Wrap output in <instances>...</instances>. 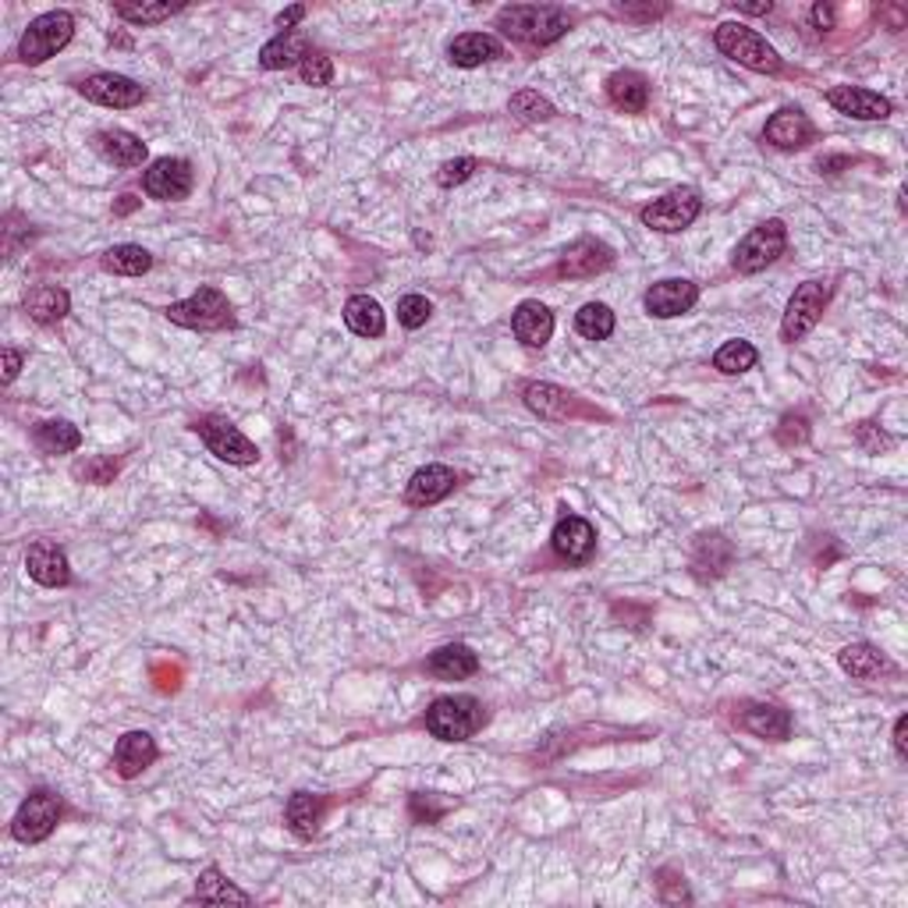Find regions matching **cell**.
<instances>
[{"mask_svg": "<svg viewBox=\"0 0 908 908\" xmlns=\"http://www.w3.org/2000/svg\"><path fill=\"white\" fill-rule=\"evenodd\" d=\"M497 29L525 46H550L571 29V14L550 4H507L497 11Z\"/></svg>", "mask_w": 908, "mask_h": 908, "instance_id": "6da1fadb", "label": "cell"}, {"mask_svg": "<svg viewBox=\"0 0 908 908\" xmlns=\"http://www.w3.org/2000/svg\"><path fill=\"white\" fill-rule=\"evenodd\" d=\"M713 43L724 57L739 61V65L748 72H759V75L780 72V54L756 33V29H748L742 22H721L713 29Z\"/></svg>", "mask_w": 908, "mask_h": 908, "instance_id": "7a4b0ae2", "label": "cell"}, {"mask_svg": "<svg viewBox=\"0 0 908 908\" xmlns=\"http://www.w3.org/2000/svg\"><path fill=\"white\" fill-rule=\"evenodd\" d=\"M164 316L171 324H178L185 330H225L234 324V309L228 295L214 288V284H203L199 292H193L182 302H171L164 309Z\"/></svg>", "mask_w": 908, "mask_h": 908, "instance_id": "3957f363", "label": "cell"}, {"mask_svg": "<svg viewBox=\"0 0 908 908\" xmlns=\"http://www.w3.org/2000/svg\"><path fill=\"white\" fill-rule=\"evenodd\" d=\"M483 703L472 696H444L426 710V731L440 742H466L483 728Z\"/></svg>", "mask_w": 908, "mask_h": 908, "instance_id": "277c9868", "label": "cell"}, {"mask_svg": "<svg viewBox=\"0 0 908 908\" xmlns=\"http://www.w3.org/2000/svg\"><path fill=\"white\" fill-rule=\"evenodd\" d=\"M75 36L72 11H43L40 19L29 22V29L19 40V61L22 65H43L57 51H65Z\"/></svg>", "mask_w": 908, "mask_h": 908, "instance_id": "5b68a950", "label": "cell"}, {"mask_svg": "<svg viewBox=\"0 0 908 908\" xmlns=\"http://www.w3.org/2000/svg\"><path fill=\"white\" fill-rule=\"evenodd\" d=\"M785 249H788L785 220L770 217V220H763V225H756L742 238L735 256H731V266H735L739 274H759V270L774 266L780 256H785Z\"/></svg>", "mask_w": 908, "mask_h": 908, "instance_id": "8992f818", "label": "cell"}, {"mask_svg": "<svg viewBox=\"0 0 908 908\" xmlns=\"http://www.w3.org/2000/svg\"><path fill=\"white\" fill-rule=\"evenodd\" d=\"M61 812H65V802H61L57 791H51V788L29 791V799L19 806V812H14V820H11V838L22 844L46 841L54 834Z\"/></svg>", "mask_w": 908, "mask_h": 908, "instance_id": "52a82bcc", "label": "cell"}, {"mask_svg": "<svg viewBox=\"0 0 908 908\" xmlns=\"http://www.w3.org/2000/svg\"><path fill=\"white\" fill-rule=\"evenodd\" d=\"M831 306V284L827 281H806L795 288V295L788 298L785 320H780V341L795 344L802 341L806 333L820 324V316Z\"/></svg>", "mask_w": 908, "mask_h": 908, "instance_id": "ba28073f", "label": "cell"}, {"mask_svg": "<svg viewBox=\"0 0 908 908\" xmlns=\"http://www.w3.org/2000/svg\"><path fill=\"white\" fill-rule=\"evenodd\" d=\"M699 214H703V196H699L692 185H681V188H671L667 196L653 199L639 217L649 231L678 234L685 228H692Z\"/></svg>", "mask_w": 908, "mask_h": 908, "instance_id": "9c48e42d", "label": "cell"}, {"mask_svg": "<svg viewBox=\"0 0 908 908\" xmlns=\"http://www.w3.org/2000/svg\"><path fill=\"white\" fill-rule=\"evenodd\" d=\"M193 429L203 437L206 448H210V455H217L220 461H228V466H256L260 461L256 444H252L242 429L225 416H199L193 423Z\"/></svg>", "mask_w": 908, "mask_h": 908, "instance_id": "30bf717a", "label": "cell"}, {"mask_svg": "<svg viewBox=\"0 0 908 908\" xmlns=\"http://www.w3.org/2000/svg\"><path fill=\"white\" fill-rule=\"evenodd\" d=\"M193 164L182 161V156H161V161H153L150 171L142 174V188H146V196L156 199V203H178L193 193Z\"/></svg>", "mask_w": 908, "mask_h": 908, "instance_id": "8fae6325", "label": "cell"}, {"mask_svg": "<svg viewBox=\"0 0 908 908\" xmlns=\"http://www.w3.org/2000/svg\"><path fill=\"white\" fill-rule=\"evenodd\" d=\"M78 92H83L89 103L114 107V110H129L146 100V89H142L135 78L118 75V72H97V75L83 78V83H78Z\"/></svg>", "mask_w": 908, "mask_h": 908, "instance_id": "7c38bea8", "label": "cell"}, {"mask_svg": "<svg viewBox=\"0 0 908 908\" xmlns=\"http://www.w3.org/2000/svg\"><path fill=\"white\" fill-rule=\"evenodd\" d=\"M614 266V249L608 242H600V238H576L565 252L561 260H557V277H568V281H582V277H597L603 270Z\"/></svg>", "mask_w": 908, "mask_h": 908, "instance_id": "4fadbf2b", "label": "cell"}, {"mask_svg": "<svg viewBox=\"0 0 908 908\" xmlns=\"http://www.w3.org/2000/svg\"><path fill=\"white\" fill-rule=\"evenodd\" d=\"M827 103H831L838 114L855 118V121H887L890 118V100L880 92L863 89V86H834L827 89Z\"/></svg>", "mask_w": 908, "mask_h": 908, "instance_id": "5bb4252c", "label": "cell"}, {"mask_svg": "<svg viewBox=\"0 0 908 908\" xmlns=\"http://www.w3.org/2000/svg\"><path fill=\"white\" fill-rule=\"evenodd\" d=\"M25 571L29 579L46 586V589H61L72 582V565L65 547H57L54 539H36L25 554Z\"/></svg>", "mask_w": 908, "mask_h": 908, "instance_id": "9a60e30c", "label": "cell"}, {"mask_svg": "<svg viewBox=\"0 0 908 908\" xmlns=\"http://www.w3.org/2000/svg\"><path fill=\"white\" fill-rule=\"evenodd\" d=\"M550 547H554L557 557H561V561L586 565L589 557H593V550H597V529L586 518H579V515H565L561 522L554 525Z\"/></svg>", "mask_w": 908, "mask_h": 908, "instance_id": "2e32d148", "label": "cell"}, {"mask_svg": "<svg viewBox=\"0 0 908 908\" xmlns=\"http://www.w3.org/2000/svg\"><path fill=\"white\" fill-rule=\"evenodd\" d=\"M696 302H699V288L689 277H667V281H657L646 292L643 306H646L649 316H657V320H671V316L689 313Z\"/></svg>", "mask_w": 908, "mask_h": 908, "instance_id": "e0dca14e", "label": "cell"}, {"mask_svg": "<svg viewBox=\"0 0 908 908\" xmlns=\"http://www.w3.org/2000/svg\"><path fill=\"white\" fill-rule=\"evenodd\" d=\"M763 139H767L774 150L791 153V150L809 146V142L817 139V129H812V121H809L806 110H799V107H780L777 114L767 121V129H763Z\"/></svg>", "mask_w": 908, "mask_h": 908, "instance_id": "ac0fdd59", "label": "cell"}, {"mask_svg": "<svg viewBox=\"0 0 908 908\" xmlns=\"http://www.w3.org/2000/svg\"><path fill=\"white\" fill-rule=\"evenodd\" d=\"M735 724L748 731V735L767 739V742H785L791 735V713L774 703H742V710L735 713Z\"/></svg>", "mask_w": 908, "mask_h": 908, "instance_id": "d6986e66", "label": "cell"}, {"mask_svg": "<svg viewBox=\"0 0 908 908\" xmlns=\"http://www.w3.org/2000/svg\"><path fill=\"white\" fill-rule=\"evenodd\" d=\"M458 486V472L448 466H426L408 480L405 486V504L408 507H434Z\"/></svg>", "mask_w": 908, "mask_h": 908, "instance_id": "ffe728a7", "label": "cell"}, {"mask_svg": "<svg viewBox=\"0 0 908 908\" xmlns=\"http://www.w3.org/2000/svg\"><path fill=\"white\" fill-rule=\"evenodd\" d=\"M156 756H161V748H156L150 731H124L114 745V770H118V777L132 780L146 767H153Z\"/></svg>", "mask_w": 908, "mask_h": 908, "instance_id": "44dd1931", "label": "cell"}, {"mask_svg": "<svg viewBox=\"0 0 908 908\" xmlns=\"http://www.w3.org/2000/svg\"><path fill=\"white\" fill-rule=\"evenodd\" d=\"M525 397V405H529L539 419H554V423H561V419H571V416H586V408L579 405V397L565 391V387H557V384H529L522 391Z\"/></svg>", "mask_w": 908, "mask_h": 908, "instance_id": "7402d4cb", "label": "cell"}, {"mask_svg": "<svg viewBox=\"0 0 908 908\" xmlns=\"http://www.w3.org/2000/svg\"><path fill=\"white\" fill-rule=\"evenodd\" d=\"M512 330L525 348H544L554 338V313L536 298L518 302V309L512 316Z\"/></svg>", "mask_w": 908, "mask_h": 908, "instance_id": "603a6c76", "label": "cell"}, {"mask_svg": "<svg viewBox=\"0 0 908 908\" xmlns=\"http://www.w3.org/2000/svg\"><path fill=\"white\" fill-rule=\"evenodd\" d=\"M735 561V547H731V539L721 536V533H703L696 536L692 544V571L699 579H716L724 576Z\"/></svg>", "mask_w": 908, "mask_h": 908, "instance_id": "cb8c5ba5", "label": "cell"}, {"mask_svg": "<svg viewBox=\"0 0 908 908\" xmlns=\"http://www.w3.org/2000/svg\"><path fill=\"white\" fill-rule=\"evenodd\" d=\"M426 671L434 678H440V681H466V678H472L475 671H480V657H475L466 643H448V646L429 653Z\"/></svg>", "mask_w": 908, "mask_h": 908, "instance_id": "d4e9b609", "label": "cell"}, {"mask_svg": "<svg viewBox=\"0 0 908 908\" xmlns=\"http://www.w3.org/2000/svg\"><path fill=\"white\" fill-rule=\"evenodd\" d=\"M497 57H504V46L490 33H461L448 43V61L455 68H480Z\"/></svg>", "mask_w": 908, "mask_h": 908, "instance_id": "484cf974", "label": "cell"}, {"mask_svg": "<svg viewBox=\"0 0 908 908\" xmlns=\"http://www.w3.org/2000/svg\"><path fill=\"white\" fill-rule=\"evenodd\" d=\"M313 51H309V40L306 33H277L270 43H263V51H260V65L266 72H284V68H295L302 65Z\"/></svg>", "mask_w": 908, "mask_h": 908, "instance_id": "4316f807", "label": "cell"}, {"mask_svg": "<svg viewBox=\"0 0 908 908\" xmlns=\"http://www.w3.org/2000/svg\"><path fill=\"white\" fill-rule=\"evenodd\" d=\"M608 100L625 114H643L649 107V83L639 72H614L608 78Z\"/></svg>", "mask_w": 908, "mask_h": 908, "instance_id": "83f0119b", "label": "cell"}, {"mask_svg": "<svg viewBox=\"0 0 908 908\" xmlns=\"http://www.w3.org/2000/svg\"><path fill=\"white\" fill-rule=\"evenodd\" d=\"M97 150L107 156L114 167H142L146 164V142L135 139L132 132L124 129H110V132H100L97 135Z\"/></svg>", "mask_w": 908, "mask_h": 908, "instance_id": "f1b7e54d", "label": "cell"}, {"mask_svg": "<svg viewBox=\"0 0 908 908\" xmlns=\"http://www.w3.org/2000/svg\"><path fill=\"white\" fill-rule=\"evenodd\" d=\"M324 812H327V802L320 799V795L295 791L292 799H288V809H284V820H288V827H292V834H295V838L309 841L316 831H320Z\"/></svg>", "mask_w": 908, "mask_h": 908, "instance_id": "f546056e", "label": "cell"}, {"mask_svg": "<svg viewBox=\"0 0 908 908\" xmlns=\"http://www.w3.org/2000/svg\"><path fill=\"white\" fill-rule=\"evenodd\" d=\"M68 309H72V298L65 288H57V284H40V288L25 295V313L43 327L61 324L68 316Z\"/></svg>", "mask_w": 908, "mask_h": 908, "instance_id": "4dcf8cb0", "label": "cell"}, {"mask_svg": "<svg viewBox=\"0 0 908 908\" xmlns=\"http://www.w3.org/2000/svg\"><path fill=\"white\" fill-rule=\"evenodd\" d=\"M33 440L43 455H72L83 448V429L68 419H46V423H36Z\"/></svg>", "mask_w": 908, "mask_h": 908, "instance_id": "1f68e13d", "label": "cell"}, {"mask_svg": "<svg viewBox=\"0 0 908 908\" xmlns=\"http://www.w3.org/2000/svg\"><path fill=\"white\" fill-rule=\"evenodd\" d=\"M838 664H841V671L844 675H852L855 681H873V678H880L887 671V660H884V653L869 646V643H852V646H844L838 653Z\"/></svg>", "mask_w": 908, "mask_h": 908, "instance_id": "d6a6232c", "label": "cell"}, {"mask_svg": "<svg viewBox=\"0 0 908 908\" xmlns=\"http://www.w3.org/2000/svg\"><path fill=\"white\" fill-rule=\"evenodd\" d=\"M344 324L352 333H359V338H380L387 327L384 309H380V302L370 295H352L344 302Z\"/></svg>", "mask_w": 908, "mask_h": 908, "instance_id": "836d02e7", "label": "cell"}, {"mask_svg": "<svg viewBox=\"0 0 908 908\" xmlns=\"http://www.w3.org/2000/svg\"><path fill=\"white\" fill-rule=\"evenodd\" d=\"M193 901H210V905L238 901V905H249L252 898L245 895L242 887H234L217 866H206V869L199 873V880H196V895H193Z\"/></svg>", "mask_w": 908, "mask_h": 908, "instance_id": "e575fe53", "label": "cell"}, {"mask_svg": "<svg viewBox=\"0 0 908 908\" xmlns=\"http://www.w3.org/2000/svg\"><path fill=\"white\" fill-rule=\"evenodd\" d=\"M107 274H121V277H142L153 266V256L142 245H114L100 256Z\"/></svg>", "mask_w": 908, "mask_h": 908, "instance_id": "d590c367", "label": "cell"}, {"mask_svg": "<svg viewBox=\"0 0 908 908\" xmlns=\"http://www.w3.org/2000/svg\"><path fill=\"white\" fill-rule=\"evenodd\" d=\"M576 330L586 341H608L614 333V313L603 302H586V306L576 313Z\"/></svg>", "mask_w": 908, "mask_h": 908, "instance_id": "8d00e7d4", "label": "cell"}, {"mask_svg": "<svg viewBox=\"0 0 908 908\" xmlns=\"http://www.w3.org/2000/svg\"><path fill=\"white\" fill-rule=\"evenodd\" d=\"M756 359H759L756 348L748 344V341H742V338H735V341H724L721 348H716L713 365H716L721 373H728V376H739V373H745V370H753Z\"/></svg>", "mask_w": 908, "mask_h": 908, "instance_id": "74e56055", "label": "cell"}, {"mask_svg": "<svg viewBox=\"0 0 908 908\" xmlns=\"http://www.w3.org/2000/svg\"><path fill=\"white\" fill-rule=\"evenodd\" d=\"M507 110L518 118V121H529V124H539V121H550L557 110L554 103L544 97V92H536V89H518L512 100H507Z\"/></svg>", "mask_w": 908, "mask_h": 908, "instance_id": "f35d334b", "label": "cell"}, {"mask_svg": "<svg viewBox=\"0 0 908 908\" xmlns=\"http://www.w3.org/2000/svg\"><path fill=\"white\" fill-rule=\"evenodd\" d=\"M118 469L121 466L110 455H89L83 461H75L72 475H75V480H83V483H92V486H107V483H114Z\"/></svg>", "mask_w": 908, "mask_h": 908, "instance_id": "ab89813d", "label": "cell"}, {"mask_svg": "<svg viewBox=\"0 0 908 908\" xmlns=\"http://www.w3.org/2000/svg\"><path fill=\"white\" fill-rule=\"evenodd\" d=\"M178 11L182 4H114V14L129 25H161Z\"/></svg>", "mask_w": 908, "mask_h": 908, "instance_id": "60d3db41", "label": "cell"}, {"mask_svg": "<svg viewBox=\"0 0 908 908\" xmlns=\"http://www.w3.org/2000/svg\"><path fill=\"white\" fill-rule=\"evenodd\" d=\"M429 316H434V302H429L426 295H405L402 302H397V324L408 327V330H419Z\"/></svg>", "mask_w": 908, "mask_h": 908, "instance_id": "b9f144b4", "label": "cell"}, {"mask_svg": "<svg viewBox=\"0 0 908 908\" xmlns=\"http://www.w3.org/2000/svg\"><path fill=\"white\" fill-rule=\"evenodd\" d=\"M298 72H302V83H306V86H316V89H324V86L333 83V61H330L324 51H313V54L298 65Z\"/></svg>", "mask_w": 908, "mask_h": 908, "instance_id": "7bdbcfd3", "label": "cell"}, {"mask_svg": "<svg viewBox=\"0 0 908 908\" xmlns=\"http://www.w3.org/2000/svg\"><path fill=\"white\" fill-rule=\"evenodd\" d=\"M475 164L472 156H455V161H448V164H440V171H437V185L440 188H455V185H461V182H469L472 174H475Z\"/></svg>", "mask_w": 908, "mask_h": 908, "instance_id": "ee69618b", "label": "cell"}, {"mask_svg": "<svg viewBox=\"0 0 908 908\" xmlns=\"http://www.w3.org/2000/svg\"><path fill=\"white\" fill-rule=\"evenodd\" d=\"M855 444H858L863 451H869V455H880V451L890 448V437H887L876 423H858V426H855Z\"/></svg>", "mask_w": 908, "mask_h": 908, "instance_id": "f6af8a7d", "label": "cell"}, {"mask_svg": "<svg viewBox=\"0 0 908 908\" xmlns=\"http://www.w3.org/2000/svg\"><path fill=\"white\" fill-rule=\"evenodd\" d=\"M444 812H448V802H440L437 795H412V817L419 823H437Z\"/></svg>", "mask_w": 908, "mask_h": 908, "instance_id": "bcb514c9", "label": "cell"}, {"mask_svg": "<svg viewBox=\"0 0 908 908\" xmlns=\"http://www.w3.org/2000/svg\"><path fill=\"white\" fill-rule=\"evenodd\" d=\"M809 437V419L806 416H785L777 426V440L791 448V444H802Z\"/></svg>", "mask_w": 908, "mask_h": 908, "instance_id": "7dc6e473", "label": "cell"}, {"mask_svg": "<svg viewBox=\"0 0 908 908\" xmlns=\"http://www.w3.org/2000/svg\"><path fill=\"white\" fill-rule=\"evenodd\" d=\"M306 19V4H295V8H288V11H281L277 14V29L281 33H295V25Z\"/></svg>", "mask_w": 908, "mask_h": 908, "instance_id": "c3c4849f", "label": "cell"}, {"mask_svg": "<svg viewBox=\"0 0 908 908\" xmlns=\"http://www.w3.org/2000/svg\"><path fill=\"white\" fill-rule=\"evenodd\" d=\"M22 362H25V355L19 352V348H4V384H11V380L19 376Z\"/></svg>", "mask_w": 908, "mask_h": 908, "instance_id": "681fc988", "label": "cell"}, {"mask_svg": "<svg viewBox=\"0 0 908 908\" xmlns=\"http://www.w3.org/2000/svg\"><path fill=\"white\" fill-rule=\"evenodd\" d=\"M895 753H898V759H908V716L905 713L895 721Z\"/></svg>", "mask_w": 908, "mask_h": 908, "instance_id": "f907efd6", "label": "cell"}, {"mask_svg": "<svg viewBox=\"0 0 908 908\" xmlns=\"http://www.w3.org/2000/svg\"><path fill=\"white\" fill-rule=\"evenodd\" d=\"M667 8H632V4H625V8H617V14H625V19H639V22H649V19H660Z\"/></svg>", "mask_w": 908, "mask_h": 908, "instance_id": "816d5d0a", "label": "cell"}, {"mask_svg": "<svg viewBox=\"0 0 908 908\" xmlns=\"http://www.w3.org/2000/svg\"><path fill=\"white\" fill-rule=\"evenodd\" d=\"M817 167H820L823 174H841L844 167H852V156H820Z\"/></svg>", "mask_w": 908, "mask_h": 908, "instance_id": "f5cc1de1", "label": "cell"}, {"mask_svg": "<svg viewBox=\"0 0 908 908\" xmlns=\"http://www.w3.org/2000/svg\"><path fill=\"white\" fill-rule=\"evenodd\" d=\"M812 25L823 29V33H827V29H834V8L831 4H817V8H812Z\"/></svg>", "mask_w": 908, "mask_h": 908, "instance_id": "db71d44e", "label": "cell"}, {"mask_svg": "<svg viewBox=\"0 0 908 908\" xmlns=\"http://www.w3.org/2000/svg\"><path fill=\"white\" fill-rule=\"evenodd\" d=\"M139 203H142V199H135V196H121V199L114 203V217H129L132 210H139Z\"/></svg>", "mask_w": 908, "mask_h": 908, "instance_id": "11a10c76", "label": "cell"}, {"mask_svg": "<svg viewBox=\"0 0 908 908\" xmlns=\"http://www.w3.org/2000/svg\"><path fill=\"white\" fill-rule=\"evenodd\" d=\"M774 4L770 0H763V4H739V11H745V14H767Z\"/></svg>", "mask_w": 908, "mask_h": 908, "instance_id": "9f6ffc18", "label": "cell"}]
</instances>
